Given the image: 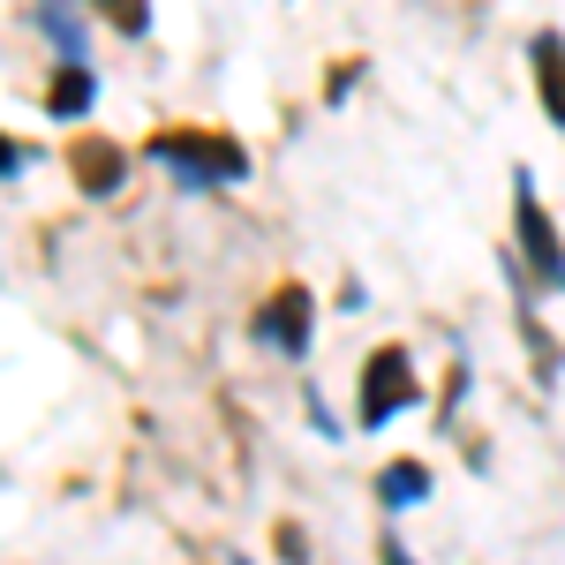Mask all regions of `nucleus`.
Wrapping results in <instances>:
<instances>
[{"instance_id": "1", "label": "nucleus", "mask_w": 565, "mask_h": 565, "mask_svg": "<svg viewBox=\"0 0 565 565\" xmlns=\"http://www.w3.org/2000/svg\"><path fill=\"white\" fill-rule=\"evenodd\" d=\"M143 159L174 181V189H189V196H212V189H242L249 181V143L234 129H204V121L151 129L143 136Z\"/></svg>"}, {"instance_id": "2", "label": "nucleus", "mask_w": 565, "mask_h": 565, "mask_svg": "<svg viewBox=\"0 0 565 565\" xmlns=\"http://www.w3.org/2000/svg\"><path fill=\"white\" fill-rule=\"evenodd\" d=\"M407 407H423V370H415V348L407 340H377L354 370V430H392Z\"/></svg>"}, {"instance_id": "3", "label": "nucleus", "mask_w": 565, "mask_h": 565, "mask_svg": "<svg viewBox=\"0 0 565 565\" xmlns=\"http://www.w3.org/2000/svg\"><path fill=\"white\" fill-rule=\"evenodd\" d=\"M513 264L527 271L535 295H565V234L527 167H513Z\"/></svg>"}, {"instance_id": "4", "label": "nucleus", "mask_w": 565, "mask_h": 565, "mask_svg": "<svg viewBox=\"0 0 565 565\" xmlns=\"http://www.w3.org/2000/svg\"><path fill=\"white\" fill-rule=\"evenodd\" d=\"M249 332H257V348L287 354V362H302L309 340H317V295H309V279H279V287L257 302Z\"/></svg>"}, {"instance_id": "5", "label": "nucleus", "mask_w": 565, "mask_h": 565, "mask_svg": "<svg viewBox=\"0 0 565 565\" xmlns=\"http://www.w3.org/2000/svg\"><path fill=\"white\" fill-rule=\"evenodd\" d=\"M136 151L129 143H114V136H76L68 143V181L84 189V196H114L121 181H129Z\"/></svg>"}, {"instance_id": "6", "label": "nucleus", "mask_w": 565, "mask_h": 565, "mask_svg": "<svg viewBox=\"0 0 565 565\" xmlns=\"http://www.w3.org/2000/svg\"><path fill=\"white\" fill-rule=\"evenodd\" d=\"M527 84H535V106H543V121L565 136V31H535L527 39Z\"/></svg>"}, {"instance_id": "7", "label": "nucleus", "mask_w": 565, "mask_h": 565, "mask_svg": "<svg viewBox=\"0 0 565 565\" xmlns=\"http://www.w3.org/2000/svg\"><path fill=\"white\" fill-rule=\"evenodd\" d=\"M430 460H415V452H399V460H385L377 476H370V498H377V513L385 521H399V513H415V505H430Z\"/></svg>"}, {"instance_id": "8", "label": "nucleus", "mask_w": 565, "mask_h": 565, "mask_svg": "<svg viewBox=\"0 0 565 565\" xmlns=\"http://www.w3.org/2000/svg\"><path fill=\"white\" fill-rule=\"evenodd\" d=\"M39 106H45V121H84L90 106H98V76H90V61H53V68H45Z\"/></svg>"}, {"instance_id": "9", "label": "nucleus", "mask_w": 565, "mask_h": 565, "mask_svg": "<svg viewBox=\"0 0 565 565\" xmlns=\"http://www.w3.org/2000/svg\"><path fill=\"white\" fill-rule=\"evenodd\" d=\"M31 15H39V39L53 45V61H90V8L84 0H31Z\"/></svg>"}, {"instance_id": "10", "label": "nucleus", "mask_w": 565, "mask_h": 565, "mask_svg": "<svg viewBox=\"0 0 565 565\" xmlns=\"http://www.w3.org/2000/svg\"><path fill=\"white\" fill-rule=\"evenodd\" d=\"M98 23H114V39H151V0H84Z\"/></svg>"}, {"instance_id": "11", "label": "nucleus", "mask_w": 565, "mask_h": 565, "mask_svg": "<svg viewBox=\"0 0 565 565\" xmlns=\"http://www.w3.org/2000/svg\"><path fill=\"white\" fill-rule=\"evenodd\" d=\"M476 385V370H468V354H452V370H445V392H437V430H452L460 423V399Z\"/></svg>"}, {"instance_id": "12", "label": "nucleus", "mask_w": 565, "mask_h": 565, "mask_svg": "<svg viewBox=\"0 0 565 565\" xmlns=\"http://www.w3.org/2000/svg\"><path fill=\"white\" fill-rule=\"evenodd\" d=\"M31 167H39V143H15V136L0 129V181H23Z\"/></svg>"}, {"instance_id": "13", "label": "nucleus", "mask_w": 565, "mask_h": 565, "mask_svg": "<svg viewBox=\"0 0 565 565\" xmlns=\"http://www.w3.org/2000/svg\"><path fill=\"white\" fill-rule=\"evenodd\" d=\"M271 551H279V565H309V527L302 521H279V527H271Z\"/></svg>"}, {"instance_id": "14", "label": "nucleus", "mask_w": 565, "mask_h": 565, "mask_svg": "<svg viewBox=\"0 0 565 565\" xmlns=\"http://www.w3.org/2000/svg\"><path fill=\"white\" fill-rule=\"evenodd\" d=\"M354 76H362V61H340V68H332V84H324V106H340V98L354 90Z\"/></svg>"}, {"instance_id": "15", "label": "nucleus", "mask_w": 565, "mask_h": 565, "mask_svg": "<svg viewBox=\"0 0 565 565\" xmlns=\"http://www.w3.org/2000/svg\"><path fill=\"white\" fill-rule=\"evenodd\" d=\"M377 565H415V551H407V543L385 527V535H377Z\"/></svg>"}, {"instance_id": "16", "label": "nucleus", "mask_w": 565, "mask_h": 565, "mask_svg": "<svg viewBox=\"0 0 565 565\" xmlns=\"http://www.w3.org/2000/svg\"><path fill=\"white\" fill-rule=\"evenodd\" d=\"M218 565H249V558H234V551H226V558H218Z\"/></svg>"}]
</instances>
